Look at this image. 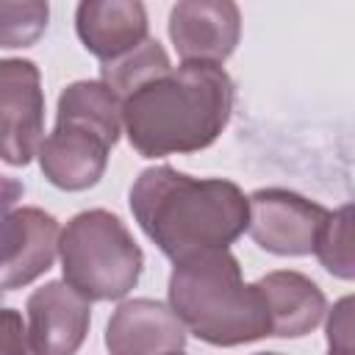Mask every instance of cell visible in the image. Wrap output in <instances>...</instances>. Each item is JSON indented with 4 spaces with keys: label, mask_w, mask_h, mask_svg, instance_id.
Returning a JSON list of instances; mask_svg holds the SVG:
<instances>
[{
    "label": "cell",
    "mask_w": 355,
    "mask_h": 355,
    "mask_svg": "<svg viewBox=\"0 0 355 355\" xmlns=\"http://www.w3.org/2000/svg\"><path fill=\"white\" fill-rule=\"evenodd\" d=\"M130 211L150 241L169 258L230 247L250 219L244 191L222 178H191L172 166L144 169L130 186Z\"/></svg>",
    "instance_id": "7a4b0ae2"
},
{
    "label": "cell",
    "mask_w": 355,
    "mask_h": 355,
    "mask_svg": "<svg viewBox=\"0 0 355 355\" xmlns=\"http://www.w3.org/2000/svg\"><path fill=\"white\" fill-rule=\"evenodd\" d=\"M19 197H22V183L0 172V263H3L6 247H8V216Z\"/></svg>",
    "instance_id": "d6986e66"
},
{
    "label": "cell",
    "mask_w": 355,
    "mask_h": 355,
    "mask_svg": "<svg viewBox=\"0 0 355 355\" xmlns=\"http://www.w3.org/2000/svg\"><path fill=\"white\" fill-rule=\"evenodd\" d=\"M64 280L92 300L125 297L141 275L144 252L111 211L94 208L72 216L58 233Z\"/></svg>",
    "instance_id": "5b68a950"
},
{
    "label": "cell",
    "mask_w": 355,
    "mask_h": 355,
    "mask_svg": "<svg viewBox=\"0 0 355 355\" xmlns=\"http://www.w3.org/2000/svg\"><path fill=\"white\" fill-rule=\"evenodd\" d=\"M233 80L211 61H183L139 86L122 103V125L144 158L211 147L233 111Z\"/></svg>",
    "instance_id": "6da1fadb"
},
{
    "label": "cell",
    "mask_w": 355,
    "mask_h": 355,
    "mask_svg": "<svg viewBox=\"0 0 355 355\" xmlns=\"http://www.w3.org/2000/svg\"><path fill=\"white\" fill-rule=\"evenodd\" d=\"M352 300L344 297L333 313H330V322H327V344L330 349H338V352H349L352 349Z\"/></svg>",
    "instance_id": "e0dca14e"
},
{
    "label": "cell",
    "mask_w": 355,
    "mask_h": 355,
    "mask_svg": "<svg viewBox=\"0 0 355 355\" xmlns=\"http://www.w3.org/2000/svg\"><path fill=\"white\" fill-rule=\"evenodd\" d=\"M169 69V58L164 53V47L155 42V39H144L139 47H133L130 53L119 55V58H111V61H103V83L122 100L133 86H139L141 80L158 75Z\"/></svg>",
    "instance_id": "5bb4252c"
},
{
    "label": "cell",
    "mask_w": 355,
    "mask_h": 355,
    "mask_svg": "<svg viewBox=\"0 0 355 355\" xmlns=\"http://www.w3.org/2000/svg\"><path fill=\"white\" fill-rule=\"evenodd\" d=\"M92 322V308L67 280H50L28 297V347L39 355L75 352Z\"/></svg>",
    "instance_id": "9c48e42d"
},
{
    "label": "cell",
    "mask_w": 355,
    "mask_h": 355,
    "mask_svg": "<svg viewBox=\"0 0 355 355\" xmlns=\"http://www.w3.org/2000/svg\"><path fill=\"white\" fill-rule=\"evenodd\" d=\"M269 308V336L300 338L311 333L324 313L322 288L300 272H269L258 280Z\"/></svg>",
    "instance_id": "4fadbf2b"
},
{
    "label": "cell",
    "mask_w": 355,
    "mask_h": 355,
    "mask_svg": "<svg viewBox=\"0 0 355 355\" xmlns=\"http://www.w3.org/2000/svg\"><path fill=\"white\" fill-rule=\"evenodd\" d=\"M247 230L255 244L275 255H308L330 211L286 189H258L247 197Z\"/></svg>",
    "instance_id": "52a82bcc"
},
{
    "label": "cell",
    "mask_w": 355,
    "mask_h": 355,
    "mask_svg": "<svg viewBox=\"0 0 355 355\" xmlns=\"http://www.w3.org/2000/svg\"><path fill=\"white\" fill-rule=\"evenodd\" d=\"M169 36L183 61L222 64L241 39V11L236 0H178Z\"/></svg>",
    "instance_id": "ba28073f"
},
{
    "label": "cell",
    "mask_w": 355,
    "mask_h": 355,
    "mask_svg": "<svg viewBox=\"0 0 355 355\" xmlns=\"http://www.w3.org/2000/svg\"><path fill=\"white\" fill-rule=\"evenodd\" d=\"M122 133V103L103 80H78L58 97L55 130L39 147L44 178L64 191L92 189Z\"/></svg>",
    "instance_id": "277c9868"
},
{
    "label": "cell",
    "mask_w": 355,
    "mask_h": 355,
    "mask_svg": "<svg viewBox=\"0 0 355 355\" xmlns=\"http://www.w3.org/2000/svg\"><path fill=\"white\" fill-rule=\"evenodd\" d=\"M169 308L197 338L216 347L250 344L269 336V308L258 283L241 280L227 247L205 250L175 263Z\"/></svg>",
    "instance_id": "3957f363"
},
{
    "label": "cell",
    "mask_w": 355,
    "mask_h": 355,
    "mask_svg": "<svg viewBox=\"0 0 355 355\" xmlns=\"http://www.w3.org/2000/svg\"><path fill=\"white\" fill-rule=\"evenodd\" d=\"M25 324L22 316L14 308H0V355H22L28 347V336H25Z\"/></svg>",
    "instance_id": "ac0fdd59"
},
{
    "label": "cell",
    "mask_w": 355,
    "mask_h": 355,
    "mask_svg": "<svg viewBox=\"0 0 355 355\" xmlns=\"http://www.w3.org/2000/svg\"><path fill=\"white\" fill-rule=\"evenodd\" d=\"M47 0H0V47H31L47 31Z\"/></svg>",
    "instance_id": "2e32d148"
},
{
    "label": "cell",
    "mask_w": 355,
    "mask_h": 355,
    "mask_svg": "<svg viewBox=\"0 0 355 355\" xmlns=\"http://www.w3.org/2000/svg\"><path fill=\"white\" fill-rule=\"evenodd\" d=\"M58 222L42 208H17L8 216V247L0 263V291L33 283L58 252Z\"/></svg>",
    "instance_id": "8fae6325"
},
{
    "label": "cell",
    "mask_w": 355,
    "mask_h": 355,
    "mask_svg": "<svg viewBox=\"0 0 355 355\" xmlns=\"http://www.w3.org/2000/svg\"><path fill=\"white\" fill-rule=\"evenodd\" d=\"M316 258L322 266L344 280H352L355 263H352V205H341L338 211H330L327 222L322 225L316 244Z\"/></svg>",
    "instance_id": "9a60e30c"
},
{
    "label": "cell",
    "mask_w": 355,
    "mask_h": 355,
    "mask_svg": "<svg viewBox=\"0 0 355 355\" xmlns=\"http://www.w3.org/2000/svg\"><path fill=\"white\" fill-rule=\"evenodd\" d=\"M44 141V92L28 58L0 61V158L25 166Z\"/></svg>",
    "instance_id": "8992f818"
},
{
    "label": "cell",
    "mask_w": 355,
    "mask_h": 355,
    "mask_svg": "<svg viewBox=\"0 0 355 355\" xmlns=\"http://www.w3.org/2000/svg\"><path fill=\"white\" fill-rule=\"evenodd\" d=\"M75 31L92 55L111 61L147 39V11L141 0H80Z\"/></svg>",
    "instance_id": "7c38bea8"
},
{
    "label": "cell",
    "mask_w": 355,
    "mask_h": 355,
    "mask_svg": "<svg viewBox=\"0 0 355 355\" xmlns=\"http://www.w3.org/2000/svg\"><path fill=\"white\" fill-rule=\"evenodd\" d=\"M105 347L114 355L178 352L186 347V324L158 300H128L108 322Z\"/></svg>",
    "instance_id": "30bf717a"
}]
</instances>
